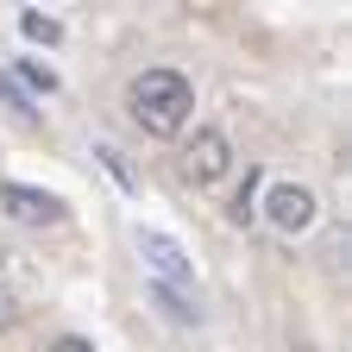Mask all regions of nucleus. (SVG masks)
<instances>
[{
    "mask_svg": "<svg viewBox=\"0 0 352 352\" xmlns=\"http://www.w3.org/2000/svg\"><path fill=\"white\" fill-rule=\"evenodd\" d=\"M19 32L32 38V44H63V19H51V13H19Z\"/></svg>",
    "mask_w": 352,
    "mask_h": 352,
    "instance_id": "423d86ee",
    "label": "nucleus"
},
{
    "mask_svg": "<svg viewBox=\"0 0 352 352\" xmlns=\"http://www.w3.org/2000/svg\"><path fill=\"white\" fill-rule=\"evenodd\" d=\"M139 252H145V264L157 271L164 289H183L189 283V258H183V245H176L170 233H139Z\"/></svg>",
    "mask_w": 352,
    "mask_h": 352,
    "instance_id": "39448f33",
    "label": "nucleus"
},
{
    "mask_svg": "<svg viewBox=\"0 0 352 352\" xmlns=\"http://www.w3.org/2000/svg\"><path fill=\"white\" fill-rule=\"evenodd\" d=\"M0 208H7L19 227H57V220H63V201L57 195L25 189V183H7V189H0Z\"/></svg>",
    "mask_w": 352,
    "mask_h": 352,
    "instance_id": "20e7f679",
    "label": "nucleus"
},
{
    "mask_svg": "<svg viewBox=\"0 0 352 352\" xmlns=\"http://www.w3.org/2000/svg\"><path fill=\"white\" fill-rule=\"evenodd\" d=\"M19 76H25L32 88H44V95H51V88H57V76H51V69H44V63H19Z\"/></svg>",
    "mask_w": 352,
    "mask_h": 352,
    "instance_id": "1a4fd4ad",
    "label": "nucleus"
},
{
    "mask_svg": "<svg viewBox=\"0 0 352 352\" xmlns=\"http://www.w3.org/2000/svg\"><path fill=\"white\" fill-rule=\"evenodd\" d=\"M227 164H233V139H227L220 126H195V139H189V151H183L189 183H220Z\"/></svg>",
    "mask_w": 352,
    "mask_h": 352,
    "instance_id": "7ed1b4c3",
    "label": "nucleus"
},
{
    "mask_svg": "<svg viewBox=\"0 0 352 352\" xmlns=\"http://www.w3.org/2000/svg\"><path fill=\"white\" fill-rule=\"evenodd\" d=\"M289 352H315V346H289Z\"/></svg>",
    "mask_w": 352,
    "mask_h": 352,
    "instance_id": "9b49d317",
    "label": "nucleus"
},
{
    "mask_svg": "<svg viewBox=\"0 0 352 352\" xmlns=\"http://www.w3.org/2000/svg\"><path fill=\"white\" fill-rule=\"evenodd\" d=\"M252 195H258V176H245V189L233 195V220H239V227H245V220L258 214V208H252Z\"/></svg>",
    "mask_w": 352,
    "mask_h": 352,
    "instance_id": "0eeeda50",
    "label": "nucleus"
},
{
    "mask_svg": "<svg viewBox=\"0 0 352 352\" xmlns=\"http://www.w3.org/2000/svg\"><path fill=\"white\" fill-rule=\"evenodd\" d=\"M126 107H132V126L151 132V139H176L195 113V82L183 69H139L126 88Z\"/></svg>",
    "mask_w": 352,
    "mask_h": 352,
    "instance_id": "f257e3e1",
    "label": "nucleus"
},
{
    "mask_svg": "<svg viewBox=\"0 0 352 352\" xmlns=\"http://www.w3.org/2000/svg\"><path fill=\"white\" fill-rule=\"evenodd\" d=\"M13 321H19V296L0 283V333H13Z\"/></svg>",
    "mask_w": 352,
    "mask_h": 352,
    "instance_id": "6e6552de",
    "label": "nucleus"
},
{
    "mask_svg": "<svg viewBox=\"0 0 352 352\" xmlns=\"http://www.w3.org/2000/svg\"><path fill=\"white\" fill-rule=\"evenodd\" d=\"M315 214H321V201L302 183H271V195H264V220H271L277 233H289V239L315 227Z\"/></svg>",
    "mask_w": 352,
    "mask_h": 352,
    "instance_id": "f03ea898",
    "label": "nucleus"
},
{
    "mask_svg": "<svg viewBox=\"0 0 352 352\" xmlns=\"http://www.w3.org/2000/svg\"><path fill=\"white\" fill-rule=\"evenodd\" d=\"M51 352H95V340H82V333H57Z\"/></svg>",
    "mask_w": 352,
    "mask_h": 352,
    "instance_id": "9d476101",
    "label": "nucleus"
}]
</instances>
